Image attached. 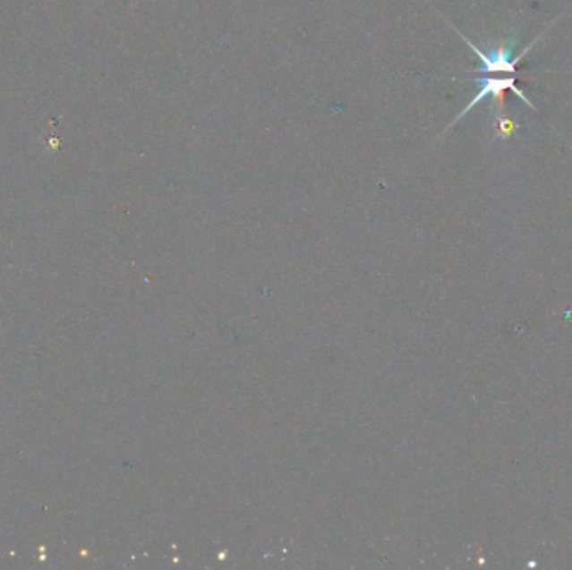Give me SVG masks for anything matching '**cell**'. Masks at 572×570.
<instances>
[{
  "label": "cell",
  "mask_w": 572,
  "mask_h": 570,
  "mask_svg": "<svg viewBox=\"0 0 572 570\" xmlns=\"http://www.w3.org/2000/svg\"><path fill=\"white\" fill-rule=\"evenodd\" d=\"M454 30H456L458 36L462 38V40L471 47L472 52L477 55V59L482 64V67H481L479 71L483 72V74H497V72L516 74V72H517V64L521 63L522 59H524V55L529 54V51H531L535 44L544 36V34L537 36L535 40H533V42L521 52V55L512 57L514 47H516V44H517V34H514L508 40L502 42L496 49H489V51L483 52L482 49H479V47L472 42L471 38H465L458 29L454 27Z\"/></svg>",
  "instance_id": "obj_1"
},
{
  "label": "cell",
  "mask_w": 572,
  "mask_h": 570,
  "mask_svg": "<svg viewBox=\"0 0 572 570\" xmlns=\"http://www.w3.org/2000/svg\"><path fill=\"white\" fill-rule=\"evenodd\" d=\"M496 126H497V138H500V140H508L512 134H514V131L517 129V124L514 123V121H510L508 119V115H504V111H499L496 115Z\"/></svg>",
  "instance_id": "obj_3"
},
{
  "label": "cell",
  "mask_w": 572,
  "mask_h": 570,
  "mask_svg": "<svg viewBox=\"0 0 572 570\" xmlns=\"http://www.w3.org/2000/svg\"><path fill=\"white\" fill-rule=\"evenodd\" d=\"M44 148H46V152H55L61 148V140H57V136L51 134V136L47 138V142H46Z\"/></svg>",
  "instance_id": "obj_4"
},
{
  "label": "cell",
  "mask_w": 572,
  "mask_h": 570,
  "mask_svg": "<svg viewBox=\"0 0 572 570\" xmlns=\"http://www.w3.org/2000/svg\"><path fill=\"white\" fill-rule=\"evenodd\" d=\"M475 84H477V88H479L477 92H475V96H474L472 101L465 106V109L458 113L457 117L447 126L445 131H448L450 127L456 126L462 117H465V115H469L479 102L487 99V98H491L492 101L497 102V109H499V111H504V92L508 89L512 90L522 102H525L534 113H537V107H535L534 104L524 94V90L517 88L516 77H502V79H497V77H477V79H475Z\"/></svg>",
  "instance_id": "obj_2"
}]
</instances>
